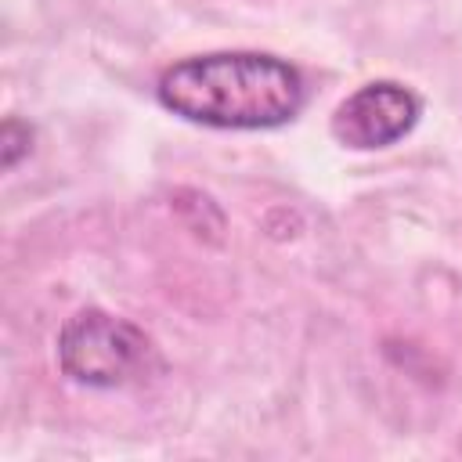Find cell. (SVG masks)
I'll return each instance as SVG.
<instances>
[{
	"label": "cell",
	"mask_w": 462,
	"mask_h": 462,
	"mask_svg": "<svg viewBox=\"0 0 462 462\" xmlns=\"http://www.w3.org/2000/svg\"><path fill=\"white\" fill-rule=\"evenodd\" d=\"M173 116L217 130H271L300 116L307 87L296 65L256 51H217L173 61L159 76Z\"/></svg>",
	"instance_id": "1"
},
{
	"label": "cell",
	"mask_w": 462,
	"mask_h": 462,
	"mask_svg": "<svg viewBox=\"0 0 462 462\" xmlns=\"http://www.w3.org/2000/svg\"><path fill=\"white\" fill-rule=\"evenodd\" d=\"M58 365L69 379L94 390L141 383L155 368L152 339L108 310H79L58 332Z\"/></svg>",
	"instance_id": "2"
},
{
	"label": "cell",
	"mask_w": 462,
	"mask_h": 462,
	"mask_svg": "<svg viewBox=\"0 0 462 462\" xmlns=\"http://www.w3.org/2000/svg\"><path fill=\"white\" fill-rule=\"evenodd\" d=\"M419 116H422V101L408 87L393 79H375L357 87L350 97L336 105L332 137L357 152L390 148L415 130Z\"/></svg>",
	"instance_id": "3"
},
{
	"label": "cell",
	"mask_w": 462,
	"mask_h": 462,
	"mask_svg": "<svg viewBox=\"0 0 462 462\" xmlns=\"http://www.w3.org/2000/svg\"><path fill=\"white\" fill-rule=\"evenodd\" d=\"M32 152V126L29 123H22V119H4V126H0V166L4 170H14L18 166V159L22 155H29Z\"/></svg>",
	"instance_id": "4"
}]
</instances>
